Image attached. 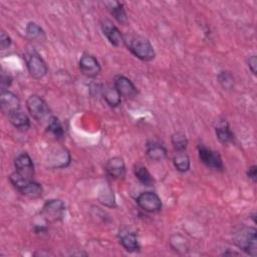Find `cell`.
<instances>
[{
  "label": "cell",
  "instance_id": "29",
  "mask_svg": "<svg viewBox=\"0 0 257 257\" xmlns=\"http://www.w3.org/2000/svg\"><path fill=\"white\" fill-rule=\"evenodd\" d=\"M11 45V38L4 31H1L0 34V47L1 49H7Z\"/></svg>",
  "mask_w": 257,
  "mask_h": 257
},
{
  "label": "cell",
  "instance_id": "14",
  "mask_svg": "<svg viewBox=\"0 0 257 257\" xmlns=\"http://www.w3.org/2000/svg\"><path fill=\"white\" fill-rule=\"evenodd\" d=\"M0 106L2 111L8 115L9 113L20 109V100L13 92L4 90L1 91L0 94Z\"/></svg>",
  "mask_w": 257,
  "mask_h": 257
},
{
  "label": "cell",
  "instance_id": "30",
  "mask_svg": "<svg viewBox=\"0 0 257 257\" xmlns=\"http://www.w3.org/2000/svg\"><path fill=\"white\" fill-rule=\"evenodd\" d=\"M11 82H12V79H11L10 76L2 74V76H1V88H2V90L1 91L7 90L6 88H8L10 86Z\"/></svg>",
  "mask_w": 257,
  "mask_h": 257
},
{
  "label": "cell",
  "instance_id": "26",
  "mask_svg": "<svg viewBox=\"0 0 257 257\" xmlns=\"http://www.w3.org/2000/svg\"><path fill=\"white\" fill-rule=\"evenodd\" d=\"M172 144L176 152L186 151L188 147V140L183 133H176L172 136Z\"/></svg>",
  "mask_w": 257,
  "mask_h": 257
},
{
  "label": "cell",
  "instance_id": "8",
  "mask_svg": "<svg viewBox=\"0 0 257 257\" xmlns=\"http://www.w3.org/2000/svg\"><path fill=\"white\" fill-rule=\"evenodd\" d=\"M138 205L149 213H157L162 209L161 198L154 192H143L137 198Z\"/></svg>",
  "mask_w": 257,
  "mask_h": 257
},
{
  "label": "cell",
  "instance_id": "17",
  "mask_svg": "<svg viewBox=\"0 0 257 257\" xmlns=\"http://www.w3.org/2000/svg\"><path fill=\"white\" fill-rule=\"evenodd\" d=\"M103 4L118 23L125 24L127 22V15L122 3L118 1H105Z\"/></svg>",
  "mask_w": 257,
  "mask_h": 257
},
{
  "label": "cell",
  "instance_id": "20",
  "mask_svg": "<svg viewBox=\"0 0 257 257\" xmlns=\"http://www.w3.org/2000/svg\"><path fill=\"white\" fill-rule=\"evenodd\" d=\"M8 119H9V122L17 130L26 131L30 127L29 117L20 109L9 113Z\"/></svg>",
  "mask_w": 257,
  "mask_h": 257
},
{
  "label": "cell",
  "instance_id": "19",
  "mask_svg": "<svg viewBox=\"0 0 257 257\" xmlns=\"http://www.w3.org/2000/svg\"><path fill=\"white\" fill-rule=\"evenodd\" d=\"M215 132H216V136H217L219 142L223 145L230 144L234 141V135L231 132L229 123L226 119H222V120L218 121V123L215 127Z\"/></svg>",
  "mask_w": 257,
  "mask_h": 257
},
{
  "label": "cell",
  "instance_id": "21",
  "mask_svg": "<svg viewBox=\"0 0 257 257\" xmlns=\"http://www.w3.org/2000/svg\"><path fill=\"white\" fill-rule=\"evenodd\" d=\"M101 94L106 103L111 107H116L120 104L121 95L114 85H105L101 88Z\"/></svg>",
  "mask_w": 257,
  "mask_h": 257
},
{
  "label": "cell",
  "instance_id": "18",
  "mask_svg": "<svg viewBox=\"0 0 257 257\" xmlns=\"http://www.w3.org/2000/svg\"><path fill=\"white\" fill-rule=\"evenodd\" d=\"M119 242L122 247L128 252H136L139 251L141 248L137 234L131 231L121 232L119 234Z\"/></svg>",
  "mask_w": 257,
  "mask_h": 257
},
{
  "label": "cell",
  "instance_id": "1",
  "mask_svg": "<svg viewBox=\"0 0 257 257\" xmlns=\"http://www.w3.org/2000/svg\"><path fill=\"white\" fill-rule=\"evenodd\" d=\"M124 45L127 49L139 59L144 61H151L156 57L155 49L150 40L139 34L123 35Z\"/></svg>",
  "mask_w": 257,
  "mask_h": 257
},
{
  "label": "cell",
  "instance_id": "6",
  "mask_svg": "<svg viewBox=\"0 0 257 257\" xmlns=\"http://www.w3.org/2000/svg\"><path fill=\"white\" fill-rule=\"evenodd\" d=\"M198 153H199V158L201 162L208 168H211L215 171H222L224 169L222 158L218 154V152L212 151L200 145L198 147Z\"/></svg>",
  "mask_w": 257,
  "mask_h": 257
},
{
  "label": "cell",
  "instance_id": "11",
  "mask_svg": "<svg viewBox=\"0 0 257 257\" xmlns=\"http://www.w3.org/2000/svg\"><path fill=\"white\" fill-rule=\"evenodd\" d=\"M14 166L16 169L15 172L19 175L28 179H32L34 176V165L27 153H21L18 155L14 161Z\"/></svg>",
  "mask_w": 257,
  "mask_h": 257
},
{
  "label": "cell",
  "instance_id": "10",
  "mask_svg": "<svg viewBox=\"0 0 257 257\" xmlns=\"http://www.w3.org/2000/svg\"><path fill=\"white\" fill-rule=\"evenodd\" d=\"M101 30L104 36L107 38L110 44L113 46L119 47L121 45H124V39L123 35L119 31V29L109 20L105 19L101 22Z\"/></svg>",
  "mask_w": 257,
  "mask_h": 257
},
{
  "label": "cell",
  "instance_id": "9",
  "mask_svg": "<svg viewBox=\"0 0 257 257\" xmlns=\"http://www.w3.org/2000/svg\"><path fill=\"white\" fill-rule=\"evenodd\" d=\"M71 161L69 152L64 148H57L52 150L47 157V166L52 169L66 168Z\"/></svg>",
  "mask_w": 257,
  "mask_h": 257
},
{
  "label": "cell",
  "instance_id": "24",
  "mask_svg": "<svg viewBox=\"0 0 257 257\" xmlns=\"http://www.w3.org/2000/svg\"><path fill=\"white\" fill-rule=\"evenodd\" d=\"M47 132L50 133L56 140H62L64 137L63 126L56 116H51L48 120Z\"/></svg>",
  "mask_w": 257,
  "mask_h": 257
},
{
  "label": "cell",
  "instance_id": "31",
  "mask_svg": "<svg viewBox=\"0 0 257 257\" xmlns=\"http://www.w3.org/2000/svg\"><path fill=\"white\" fill-rule=\"evenodd\" d=\"M248 66L251 72L255 75L256 74V67H257V58L256 55H252L248 58Z\"/></svg>",
  "mask_w": 257,
  "mask_h": 257
},
{
  "label": "cell",
  "instance_id": "15",
  "mask_svg": "<svg viewBox=\"0 0 257 257\" xmlns=\"http://www.w3.org/2000/svg\"><path fill=\"white\" fill-rule=\"evenodd\" d=\"M113 85L118 90L121 96L125 97H135L138 94V89L135 86V84L132 82V80L123 75H117L114 78Z\"/></svg>",
  "mask_w": 257,
  "mask_h": 257
},
{
  "label": "cell",
  "instance_id": "28",
  "mask_svg": "<svg viewBox=\"0 0 257 257\" xmlns=\"http://www.w3.org/2000/svg\"><path fill=\"white\" fill-rule=\"evenodd\" d=\"M98 199H99L100 203L104 204L105 206H109V207L114 206V197H113L112 191L109 188H107V189L104 188V191L99 193Z\"/></svg>",
  "mask_w": 257,
  "mask_h": 257
},
{
  "label": "cell",
  "instance_id": "32",
  "mask_svg": "<svg viewBox=\"0 0 257 257\" xmlns=\"http://www.w3.org/2000/svg\"><path fill=\"white\" fill-rule=\"evenodd\" d=\"M247 176L249 179H251L254 183L257 181V167L255 165L249 167L247 171Z\"/></svg>",
  "mask_w": 257,
  "mask_h": 257
},
{
  "label": "cell",
  "instance_id": "16",
  "mask_svg": "<svg viewBox=\"0 0 257 257\" xmlns=\"http://www.w3.org/2000/svg\"><path fill=\"white\" fill-rule=\"evenodd\" d=\"M146 154L150 160L160 162L167 158V149L162 144L152 141L146 146Z\"/></svg>",
  "mask_w": 257,
  "mask_h": 257
},
{
  "label": "cell",
  "instance_id": "5",
  "mask_svg": "<svg viewBox=\"0 0 257 257\" xmlns=\"http://www.w3.org/2000/svg\"><path fill=\"white\" fill-rule=\"evenodd\" d=\"M65 211V205L61 200L52 199L47 201L42 208L41 215L47 222H56L62 219Z\"/></svg>",
  "mask_w": 257,
  "mask_h": 257
},
{
  "label": "cell",
  "instance_id": "4",
  "mask_svg": "<svg viewBox=\"0 0 257 257\" xmlns=\"http://www.w3.org/2000/svg\"><path fill=\"white\" fill-rule=\"evenodd\" d=\"M26 107L30 115L37 121H46L50 119V109L46 101L37 94L30 95L26 100Z\"/></svg>",
  "mask_w": 257,
  "mask_h": 257
},
{
  "label": "cell",
  "instance_id": "22",
  "mask_svg": "<svg viewBox=\"0 0 257 257\" xmlns=\"http://www.w3.org/2000/svg\"><path fill=\"white\" fill-rule=\"evenodd\" d=\"M134 173L136 178L144 185L147 187H151L154 184V179L148 169L143 166L142 164H137L134 167Z\"/></svg>",
  "mask_w": 257,
  "mask_h": 257
},
{
  "label": "cell",
  "instance_id": "25",
  "mask_svg": "<svg viewBox=\"0 0 257 257\" xmlns=\"http://www.w3.org/2000/svg\"><path fill=\"white\" fill-rule=\"evenodd\" d=\"M26 35L30 40H41L45 38L43 29L35 22H29L26 25Z\"/></svg>",
  "mask_w": 257,
  "mask_h": 257
},
{
  "label": "cell",
  "instance_id": "23",
  "mask_svg": "<svg viewBox=\"0 0 257 257\" xmlns=\"http://www.w3.org/2000/svg\"><path fill=\"white\" fill-rule=\"evenodd\" d=\"M173 162H174L175 168L181 173H185L190 169V158L185 153V151L176 152Z\"/></svg>",
  "mask_w": 257,
  "mask_h": 257
},
{
  "label": "cell",
  "instance_id": "12",
  "mask_svg": "<svg viewBox=\"0 0 257 257\" xmlns=\"http://www.w3.org/2000/svg\"><path fill=\"white\" fill-rule=\"evenodd\" d=\"M79 68L81 70V72L88 76V77H94L96 76L100 70V64L97 61V59L91 55V54H83L80 59H79Z\"/></svg>",
  "mask_w": 257,
  "mask_h": 257
},
{
  "label": "cell",
  "instance_id": "7",
  "mask_svg": "<svg viewBox=\"0 0 257 257\" xmlns=\"http://www.w3.org/2000/svg\"><path fill=\"white\" fill-rule=\"evenodd\" d=\"M27 63V69L29 74L36 78L40 79L47 73V65L43 58L36 52H31L27 55L26 58Z\"/></svg>",
  "mask_w": 257,
  "mask_h": 257
},
{
  "label": "cell",
  "instance_id": "2",
  "mask_svg": "<svg viewBox=\"0 0 257 257\" xmlns=\"http://www.w3.org/2000/svg\"><path fill=\"white\" fill-rule=\"evenodd\" d=\"M234 244L246 254L257 255V231L253 227H241L233 234Z\"/></svg>",
  "mask_w": 257,
  "mask_h": 257
},
{
  "label": "cell",
  "instance_id": "3",
  "mask_svg": "<svg viewBox=\"0 0 257 257\" xmlns=\"http://www.w3.org/2000/svg\"><path fill=\"white\" fill-rule=\"evenodd\" d=\"M9 181L21 194L28 198L36 199L42 195V187L39 183L33 181L32 179L25 178L19 175L17 172L10 174Z\"/></svg>",
  "mask_w": 257,
  "mask_h": 257
},
{
  "label": "cell",
  "instance_id": "13",
  "mask_svg": "<svg viewBox=\"0 0 257 257\" xmlns=\"http://www.w3.org/2000/svg\"><path fill=\"white\" fill-rule=\"evenodd\" d=\"M106 174L113 179H122L125 176L126 168L124 161L120 157L110 158L105 164Z\"/></svg>",
  "mask_w": 257,
  "mask_h": 257
},
{
  "label": "cell",
  "instance_id": "27",
  "mask_svg": "<svg viewBox=\"0 0 257 257\" xmlns=\"http://www.w3.org/2000/svg\"><path fill=\"white\" fill-rule=\"evenodd\" d=\"M218 79L224 89H232L234 87V77L229 71H221Z\"/></svg>",
  "mask_w": 257,
  "mask_h": 257
}]
</instances>
